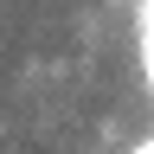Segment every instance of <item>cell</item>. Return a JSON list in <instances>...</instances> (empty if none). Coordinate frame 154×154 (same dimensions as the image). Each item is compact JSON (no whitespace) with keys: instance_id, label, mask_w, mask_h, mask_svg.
I'll use <instances>...</instances> for the list:
<instances>
[{"instance_id":"obj_1","label":"cell","mask_w":154,"mask_h":154,"mask_svg":"<svg viewBox=\"0 0 154 154\" xmlns=\"http://www.w3.org/2000/svg\"><path fill=\"white\" fill-rule=\"evenodd\" d=\"M135 154H154V148H148V141H135Z\"/></svg>"}]
</instances>
